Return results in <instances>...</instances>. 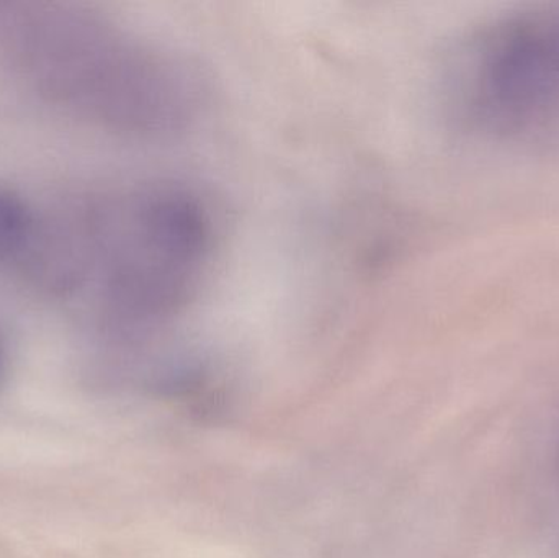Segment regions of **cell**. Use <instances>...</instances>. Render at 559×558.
Masks as SVG:
<instances>
[{
	"instance_id": "1",
	"label": "cell",
	"mask_w": 559,
	"mask_h": 558,
	"mask_svg": "<svg viewBox=\"0 0 559 558\" xmlns=\"http://www.w3.org/2000/svg\"><path fill=\"white\" fill-rule=\"evenodd\" d=\"M449 95L456 118L481 136L559 146V5L511 13L466 39Z\"/></svg>"
},
{
	"instance_id": "2",
	"label": "cell",
	"mask_w": 559,
	"mask_h": 558,
	"mask_svg": "<svg viewBox=\"0 0 559 558\" xmlns=\"http://www.w3.org/2000/svg\"><path fill=\"white\" fill-rule=\"evenodd\" d=\"M33 236L32 210L22 197L0 187V259H13L28 251Z\"/></svg>"
},
{
	"instance_id": "3",
	"label": "cell",
	"mask_w": 559,
	"mask_h": 558,
	"mask_svg": "<svg viewBox=\"0 0 559 558\" xmlns=\"http://www.w3.org/2000/svg\"><path fill=\"white\" fill-rule=\"evenodd\" d=\"M5 347H3L2 340H0V380H2L3 373H5Z\"/></svg>"
}]
</instances>
